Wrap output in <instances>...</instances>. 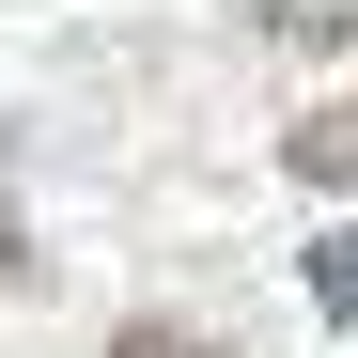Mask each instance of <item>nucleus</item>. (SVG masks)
I'll return each instance as SVG.
<instances>
[{
    "mask_svg": "<svg viewBox=\"0 0 358 358\" xmlns=\"http://www.w3.org/2000/svg\"><path fill=\"white\" fill-rule=\"evenodd\" d=\"M312 312L358 327V234H312Z\"/></svg>",
    "mask_w": 358,
    "mask_h": 358,
    "instance_id": "nucleus-2",
    "label": "nucleus"
},
{
    "mask_svg": "<svg viewBox=\"0 0 358 358\" xmlns=\"http://www.w3.org/2000/svg\"><path fill=\"white\" fill-rule=\"evenodd\" d=\"M16 265H31V234H16V203H0V280H16Z\"/></svg>",
    "mask_w": 358,
    "mask_h": 358,
    "instance_id": "nucleus-4",
    "label": "nucleus"
},
{
    "mask_svg": "<svg viewBox=\"0 0 358 358\" xmlns=\"http://www.w3.org/2000/svg\"><path fill=\"white\" fill-rule=\"evenodd\" d=\"M109 358H218L203 327H171V312H141V327H109Z\"/></svg>",
    "mask_w": 358,
    "mask_h": 358,
    "instance_id": "nucleus-3",
    "label": "nucleus"
},
{
    "mask_svg": "<svg viewBox=\"0 0 358 358\" xmlns=\"http://www.w3.org/2000/svg\"><path fill=\"white\" fill-rule=\"evenodd\" d=\"M280 171L296 187H358V94H327L312 125H280Z\"/></svg>",
    "mask_w": 358,
    "mask_h": 358,
    "instance_id": "nucleus-1",
    "label": "nucleus"
}]
</instances>
